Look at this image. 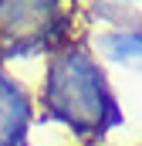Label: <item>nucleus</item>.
Here are the masks:
<instances>
[{"label": "nucleus", "mask_w": 142, "mask_h": 146, "mask_svg": "<svg viewBox=\"0 0 142 146\" xmlns=\"http://www.w3.org/2000/svg\"><path fill=\"white\" fill-rule=\"evenodd\" d=\"M41 109L78 139H98L122 119L105 72L85 44H64L47 58Z\"/></svg>", "instance_id": "f257e3e1"}, {"label": "nucleus", "mask_w": 142, "mask_h": 146, "mask_svg": "<svg viewBox=\"0 0 142 146\" xmlns=\"http://www.w3.org/2000/svg\"><path fill=\"white\" fill-rule=\"evenodd\" d=\"M68 27L71 0H0V61L54 54Z\"/></svg>", "instance_id": "f03ea898"}, {"label": "nucleus", "mask_w": 142, "mask_h": 146, "mask_svg": "<svg viewBox=\"0 0 142 146\" xmlns=\"http://www.w3.org/2000/svg\"><path fill=\"white\" fill-rule=\"evenodd\" d=\"M34 122V99L10 72L0 68V146H24Z\"/></svg>", "instance_id": "7ed1b4c3"}, {"label": "nucleus", "mask_w": 142, "mask_h": 146, "mask_svg": "<svg viewBox=\"0 0 142 146\" xmlns=\"http://www.w3.org/2000/svg\"><path fill=\"white\" fill-rule=\"evenodd\" d=\"M95 51L122 68L142 72V27H112L95 37Z\"/></svg>", "instance_id": "20e7f679"}, {"label": "nucleus", "mask_w": 142, "mask_h": 146, "mask_svg": "<svg viewBox=\"0 0 142 146\" xmlns=\"http://www.w3.org/2000/svg\"><path fill=\"white\" fill-rule=\"evenodd\" d=\"M122 3H142V0H122Z\"/></svg>", "instance_id": "39448f33"}]
</instances>
